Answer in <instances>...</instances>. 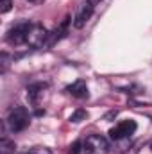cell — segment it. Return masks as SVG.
Masks as SVG:
<instances>
[{"instance_id": "cell-9", "label": "cell", "mask_w": 152, "mask_h": 154, "mask_svg": "<svg viewBox=\"0 0 152 154\" xmlns=\"http://www.w3.org/2000/svg\"><path fill=\"white\" fill-rule=\"evenodd\" d=\"M45 90V84H34V86H31L29 88V93H27V97H29V100L31 102H36V99H38V95Z\"/></svg>"}, {"instance_id": "cell-7", "label": "cell", "mask_w": 152, "mask_h": 154, "mask_svg": "<svg viewBox=\"0 0 152 154\" xmlns=\"http://www.w3.org/2000/svg\"><path fill=\"white\" fill-rule=\"evenodd\" d=\"M66 91H68L72 97H77V99L88 97V86H86V82H84L82 79H79V81H75L74 84H70V86L66 88Z\"/></svg>"}, {"instance_id": "cell-5", "label": "cell", "mask_w": 152, "mask_h": 154, "mask_svg": "<svg viewBox=\"0 0 152 154\" xmlns=\"http://www.w3.org/2000/svg\"><path fill=\"white\" fill-rule=\"evenodd\" d=\"M47 38H48V31H47L43 25L34 23V25L31 27L29 36H27V45L32 47V48H39V47H43V43L47 41Z\"/></svg>"}, {"instance_id": "cell-6", "label": "cell", "mask_w": 152, "mask_h": 154, "mask_svg": "<svg viewBox=\"0 0 152 154\" xmlns=\"http://www.w3.org/2000/svg\"><path fill=\"white\" fill-rule=\"evenodd\" d=\"M91 14H93V5H91L90 2H86V4L81 7V11L77 13L75 20H74V27H75V29H82V27L88 23V20L91 18Z\"/></svg>"}, {"instance_id": "cell-10", "label": "cell", "mask_w": 152, "mask_h": 154, "mask_svg": "<svg viewBox=\"0 0 152 154\" xmlns=\"http://www.w3.org/2000/svg\"><path fill=\"white\" fill-rule=\"evenodd\" d=\"M25 154H52V151L47 149V147H32V149H29Z\"/></svg>"}, {"instance_id": "cell-13", "label": "cell", "mask_w": 152, "mask_h": 154, "mask_svg": "<svg viewBox=\"0 0 152 154\" xmlns=\"http://www.w3.org/2000/svg\"><path fill=\"white\" fill-rule=\"evenodd\" d=\"M11 5H13V0H2V7H0V13H7L9 9H11Z\"/></svg>"}, {"instance_id": "cell-15", "label": "cell", "mask_w": 152, "mask_h": 154, "mask_svg": "<svg viewBox=\"0 0 152 154\" xmlns=\"http://www.w3.org/2000/svg\"><path fill=\"white\" fill-rule=\"evenodd\" d=\"M29 2H34V0H29Z\"/></svg>"}, {"instance_id": "cell-8", "label": "cell", "mask_w": 152, "mask_h": 154, "mask_svg": "<svg viewBox=\"0 0 152 154\" xmlns=\"http://www.w3.org/2000/svg\"><path fill=\"white\" fill-rule=\"evenodd\" d=\"M14 149H16L14 142H11L7 138L0 140V154H14Z\"/></svg>"}, {"instance_id": "cell-3", "label": "cell", "mask_w": 152, "mask_h": 154, "mask_svg": "<svg viewBox=\"0 0 152 154\" xmlns=\"http://www.w3.org/2000/svg\"><path fill=\"white\" fill-rule=\"evenodd\" d=\"M31 27L32 23L31 22H20L16 25H13L7 34H5V41L9 45H22V43H27V36L31 32Z\"/></svg>"}, {"instance_id": "cell-1", "label": "cell", "mask_w": 152, "mask_h": 154, "mask_svg": "<svg viewBox=\"0 0 152 154\" xmlns=\"http://www.w3.org/2000/svg\"><path fill=\"white\" fill-rule=\"evenodd\" d=\"M29 124H31V115H29L27 108L16 106L14 109H11V113L7 116V125L13 133H20V131L27 129Z\"/></svg>"}, {"instance_id": "cell-4", "label": "cell", "mask_w": 152, "mask_h": 154, "mask_svg": "<svg viewBox=\"0 0 152 154\" xmlns=\"http://www.w3.org/2000/svg\"><path fill=\"white\" fill-rule=\"evenodd\" d=\"M134 131H136V122L134 120H123V122L116 124L114 127L109 129V136H111V140H123V138L132 136Z\"/></svg>"}, {"instance_id": "cell-12", "label": "cell", "mask_w": 152, "mask_h": 154, "mask_svg": "<svg viewBox=\"0 0 152 154\" xmlns=\"http://www.w3.org/2000/svg\"><path fill=\"white\" fill-rule=\"evenodd\" d=\"M79 152H82V142H75L68 151V154H79Z\"/></svg>"}, {"instance_id": "cell-14", "label": "cell", "mask_w": 152, "mask_h": 154, "mask_svg": "<svg viewBox=\"0 0 152 154\" xmlns=\"http://www.w3.org/2000/svg\"><path fill=\"white\" fill-rule=\"evenodd\" d=\"M88 2H90V4H91V5H93V7H95V5H97V4H99V2H102V0H88Z\"/></svg>"}, {"instance_id": "cell-2", "label": "cell", "mask_w": 152, "mask_h": 154, "mask_svg": "<svg viewBox=\"0 0 152 154\" xmlns=\"http://www.w3.org/2000/svg\"><path fill=\"white\" fill-rule=\"evenodd\" d=\"M109 151V142L102 134H90L82 142V152L84 154H106Z\"/></svg>"}, {"instance_id": "cell-11", "label": "cell", "mask_w": 152, "mask_h": 154, "mask_svg": "<svg viewBox=\"0 0 152 154\" xmlns=\"http://www.w3.org/2000/svg\"><path fill=\"white\" fill-rule=\"evenodd\" d=\"M86 111H82V109H79V111H75V113H74V115H72V118H70V120H72V122H81V120H82V118H86Z\"/></svg>"}]
</instances>
